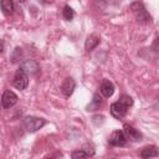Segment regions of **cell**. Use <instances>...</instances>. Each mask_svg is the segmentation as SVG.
I'll list each match as a JSON object with an SVG mask.
<instances>
[{
    "label": "cell",
    "mask_w": 159,
    "mask_h": 159,
    "mask_svg": "<svg viewBox=\"0 0 159 159\" xmlns=\"http://www.w3.org/2000/svg\"><path fill=\"white\" fill-rule=\"evenodd\" d=\"M12 84L15 88L22 91L25 89L27 86H29V75L21 68L19 67L15 72V76H14V80H12Z\"/></svg>",
    "instance_id": "3"
},
{
    "label": "cell",
    "mask_w": 159,
    "mask_h": 159,
    "mask_svg": "<svg viewBox=\"0 0 159 159\" xmlns=\"http://www.w3.org/2000/svg\"><path fill=\"white\" fill-rule=\"evenodd\" d=\"M139 155L142 157V158H153V157H158V148L155 147V145H148V147H144L142 150H140V153H139Z\"/></svg>",
    "instance_id": "11"
},
{
    "label": "cell",
    "mask_w": 159,
    "mask_h": 159,
    "mask_svg": "<svg viewBox=\"0 0 159 159\" xmlns=\"http://www.w3.org/2000/svg\"><path fill=\"white\" fill-rule=\"evenodd\" d=\"M20 67H21V68H22V70H24L29 76H35V75L40 71L39 63H37L35 60H31V58L22 61V62H21V65H20Z\"/></svg>",
    "instance_id": "8"
},
{
    "label": "cell",
    "mask_w": 159,
    "mask_h": 159,
    "mask_svg": "<svg viewBox=\"0 0 159 159\" xmlns=\"http://www.w3.org/2000/svg\"><path fill=\"white\" fill-rule=\"evenodd\" d=\"M0 109H1V103H0Z\"/></svg>",
    "instance_id": "22"
},
{
    "label": "cell",
    "mask_w": 159,
    "mask_h": 159,
    "mask_svg": "<svg viewBox=\"0 0 159 159\" xmlns=\"http://www.w3.org/2000/svg\"><path fill=\"white\" fill-rule=\"evenodd\" d=\"M21 57H22V51H21V48H20V47H16V48L12 51V53L10 55V60H11V62H12V63L19 62Z\"/></svg>",
    "instance_id": "17"
},
{
    "label": "cell",
    "mask_w": 159,
    "mask_h": 159,
    "mask_svg": "<svg viewBox=\"0 0 159 159\" xmlns=\"http://www.w3.org/2000/svg\"><path fill=\"white\" fill-rule=\"evenodd\" d=\"M75 88H76V82H75V80L71 78V77H67V78H65V81L62 82L60 89H61V92H62V94H63L65 97H70V96L73 93Z\"/></svg>",
    "instance_id": "9"
},
{
    "label": "cell",
    "mask_w": 159,
    "mask_h": 159,
    "mask_svg": "<svg viewBox=\"0 0 159 159\" xmlns=\"http://www.w3.org/2000/svg\"><path fill=\"white\" fill-rule=\"evenodd\" d=\"M17 1H19V2H21V4H22V2H25V1H26V0H17Z\"/></svg>",
    "instance_id": "21"
},
{
    "label": "cell",
    "mask_w": 159,
    "mask_h": 159,
    "mask_svg": "<svg viewBox=\"0 0 159 159\" xmlns=\"http://www.w3.org/2000/svg\"><path fill=\"white\" fill-rule=\"evenodd\" d=\"M62 16H63V19H65L66 21H71V20L75 17V11H73V9H72L71 6H68V5H66V6L63 7V10H62Z\"/></svg>",
    "instance_id": "16"
},
{
    "label": "cell",
    "mask_w": 159,
    "mask_h": 159,
    "mask_svg": "<svg viewBox=\"0 0 159 159\" xmlns=\"http://www.w3.org/2000/svg\"><path fill=\"white\" fill-rule=\"evenodd\" d=\"M99 45V37L94 36V35H91L86 39V42H84V48L86 51H92L94 50L97 46Z\"/></svg>",
    "instance_id": "13"
},
{
    "label": "cell",
    "mask_w": 159,
    "mask_h": 159,
    "mask_svg": "<svg viewBox=\"0 0 159 159\" xmlns=\"http://www.w3.org/2000/svg\"><path fill=\"white\" fill-rule=\"evenodd\" d=\"M0 7L4 14L11 15L15 11V2L14 0H0Z\"/></svg>",
    "instance_id": "12"
},
{
    "label": "cell",
    "mask_w": 159,
    "mask_h": 159,
    "mask_svg": "<svg viewBox=\"0 0 159 159\" xmlns=\"http://www.w3.org/2000/svg\"><path fill=\"white\" fill-rule=\"evenodd\" d=\"M17 99L19 98H17V96H16L15 92H12V91H5L2 93V97H1V106L4 108L9 109V108L14 107L17 103Z\"/></svg>",
    "instance_id": "6"
},
{
    "label": "cell",
    "mask_w": 159,
    "mask_h": 159,
    "mask_svg": "<svg viewBox=\"0 0 159 159\" xmlns=\"http://www.w3.org/2000/svg\"><path fill=\"white\" fill-rule=\"evenodd\" d=\"M40 4H42V5H48V4H52L55 0H37Z\"/></svg>",
    "instance_id": "19"
},
{
    "label": "cell",
    "mask_w": 159,
    "mask_h": 159,
    "mask_svg": "<svg viewBox=\"0 0 159 159\" xmlns=\"http://www.w3.org/2000/svg\"><path fill=\"white\" fill-rule=\"evenodd\" d=\"M129 9H130V11L133 12L135 20H137L139 24H150V22H152V16H150V14L147 11V9H145V6H144L143 2H140V1H134V2L130 4Z\"/></svg>",
    "instance_id": "1"
},
{
    "label": "cell",
    "mask_w": 159,
    "mask_h": 159,
    "mask_svg": "<svg viewBox=\"0 0 159 159\" xmlns=\"http://www.w3.org/2000/svg\"><path fill=\"white\" fill-rule=\"evenodd\" d=\"M94 154V150H87V149H78V150H75L72 152L71 157L73 159H82V158H88V157H92Z\"/></svg>",
    "instance_id": "14"
},
{
    "label": "cell",
    "mask_w": 159,
    "mask_h": 159,
    "mask_svg": "<svg viewBox=\"0 0 159 159\" xmlns=\"http://www.w3.org/2000/svg\"><path fill=\"white\" fill-rule=\"evenodd\" d=\"M109 111H111V114H112L114 118L120 119V118H123V117L127 116V113H128V107H127L125 104H123L122 102L117 101V102H114V103L111 104Z\"/></svg>",
    "instance_id": "4"
},
{
    "label": "cell",
    "mask_w": 159,
    "mask_h": 159,
    "mask_svg": "<svg viewBox=\"0 0 159 159\" xmlns=\"http://www.w3.org/2000/svg\"><path fill=\"white\" fill-rule=\"evenodd\" d=\"M4 50H5V42H4V40L0 39V53H2Z\"/></svg>",
    "instance_id": "20"
},
{
    "label": "cell",
    "mask_w": 159,
    "mask_h": 159,
    "mask_svg": "<svg viewBox=\"0 0 159 159\" xmlns=\"http://www.w3.org/2000/svg\"><path fill=\"white\" fill-rule=\"evenodd\" d=\"M123 133H124L125 138L132 140V142H140L142 138H143L142 133L138 129H135L134 127L129 125V124H124L123 125Z\"/></svg>",
    "instance_id": "7"
},
{
    "label": "cell",
    "mask_w": 159,
    "mask_h": 159,
    "mask_svg": "<svg viewBox=\"0 0 159 159\" xmlns=\"http://www.w3.org/2000/svg\"><path fill=\"white\" fill-rule=\"evenodd\" d=\"M114 84L109 81V80H103V82L101 83V87H99V91H101V93L106 97V98H109V97H112L113 96V93H114Z\"/></svg>",
    "instance_id": "10"
},
{
    "label": "cell",
    "mask_w": 159,
    "mask_h": 159,
    "mask_svg": "<svg viewBox=\"0 0 159 159\" xmlns=\"http://www.w3.org/2000/svg\"><path fill=\"white\" fill-rule=\"evenodd\" d=\"M22 124L25 127V129L30 133H34L39 129H41L45 124L46 120L43 118H39V117H34V116H27L22 119Z\"/></svg>",
    "instance_id": "2"
},
{
    "label": "cell",
    "mask_w": 159,
    "mask_h": 159,
    "mask_svg": "<svg viewBox=\"0 0 159 159\" xmlns=\"http://www.w3.org/2000/svg\"><path fill=\"white\" fill-rule=\"evenodd\" d=\"M101 106H102V98L99 97L98 93H94L92 102L87 106V111H97V109H99Z\"/></svg>",
    "instance_id": "15"
},
{
    "label": "cell",
    "mask_w": 159,
    "mask_h": 159,
    "mask_svg": "<svg viewBox=\"0 0 159 159\" xmlns=\"http://www.w3.org/2000/svg\"><path fill=\"white\" fill-rule=\"evenodd\" d=\"M119 102H122L123 104H125L128 108L133 104V99H132V97L128 96V94H122V96L119 97Z\"/></svg>",
    "instance_id": "18"
},
{
    "label": "cell",
    "mask_w": 159,
    "mask_h": 159,
    "mask_svg": "<svg viewBox=\"0 0 159 159\" xmlns=\"http://www.w3.org/2000/svg\"><path fill=\"white\" fill-rule=\"evenodd\" d=\"M127 138L123 133V130H114L108 138V143L113 147H124L127 144Z\"/></svg>",
    "instance_id": "5"
}]
</instances>
